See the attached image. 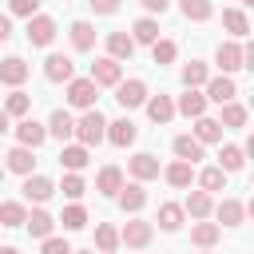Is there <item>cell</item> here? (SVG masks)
Wrapping results in <instances>:
<instances>
[{
	"label": "cell",
	"instance_id": "1",
	"mask_svg": "<svg viewBox=\"0 0 254 254\" xmlns=\"http://www.w3.org/2000/svg\"><path fill=\"white\" fill-rule=\"evenodd\" d=\"M103 131H107V119H103L95 107H87V111L75 119V139H79L83 147H95V143H103Z\"/></svg>",
	"mask_w": 254,
	"mask_h": 254
},
{
	"label": "cell",
	"instance_id": "2",
	"mask_svg": "<svg viewBox=\"0 0 254 254\" xmlns=\"http://www.w3.org/2000/svg\"><path fill=\"white\" fill-rule=\"evenodd\" d=\"M52 40H56V20L52 16H40V12L28 16V44L32 48H48Z\"/></svg>",
	"mask_w": 254,
	"mask_h": 254
},
{
	"label": "cell",
	"instance_id": "3",
	"mask_svg": "<svg viewBox=\"0 0 254 254\" xmlns=\"http://www.w3.org/2000/svg\"><path fill=\"white\" fill-rule=\"evenodd\" d=\"M95 87H115L119 79H123V67H119V60H111V56H103V60H95L91 64V75H87Z\"/></svg>",
	"mask_w": 254,
	"mask_h": 254
},
{
	"label": "cell",
	"instance_id": "4",
	"mask_svg": "<svg viewBox=\"0 0 254 254\" xmlns=\"http://www.w3.org/2000/svg\"><path fill=\"white\" fill-rule=\"evenodd\" d=\"M115 99H119V107H143L147 103V83L143 79H119L115 83Z\"/></svg>",
	"mask_w": 254,
	"mask_h": 254
},
{
	"label": "cell",
	"instance_id": "5",
	"mask_svg": "<svg viewBox=\"0 0 254 254\" xmlns=\"http://www.w3.org/2000/svg\"><path fill=\"white\" fill-rule=\"evenodd\" d=\"M95 91H99V87H95L87 75H83V79H75V75L67 79V103H71V107H79V111L95 107Z\"/></svg>",
	"mask_w": 254,
	"mask_h": 254
},
{
	"label": "cell",
	"instance_id": "6",
	"mask_svg": "<svg viewBox=\"0 0 254 254\" xmlns=\"http://www.w3.org/2000/svg\"><path fill=\"white\" fill-rule=\"evenodd\" d=\"M44 75H48L52 83H67V79L75 75V64H71V56H64V52H52V56L44 60Z\"/></svg>",
	"mask_w": 254,
	"mask_h": 254
},
{
	"label": "cell",
	"instance_id": "7",
	"mask_svg": "<svg viewBox=\"0 0 254 254\" xmlns=\"http://www.w3.org/2000/svg\"><path fill=\"white\" fill-rule=\"evenodd\" d=\"M127 171H131V179H135V183L159 179V159H155L151 151H139V155H131V159H127Z\"/></svg>",
	"mask_w": 254,
	"mask_h": 254
},
{
	"label": "cell",
	"instance_id": "8",
	"mask_svg": "<svg viewBox=\"0 0 254 254\" xmlns=\"http://www.w3.org/2000/svg\"><path fill=\"white\" fill-rule=\"evenodd\" d=\"M151 234H155V226H151L147 218H131V222L119 230V242H127V246H135V250H143V246L151 242Z\"/></svg>",
	"mask_w": 254,
	"mask_h": 254
},
{
	"label": "cell",
	"instance_id": "9",
	"mask_svg": "<svg viewBox=\"0 0 254 254\" xmlns=\"http://www.w3.org/2000/svg\"><path fill=\"white\" fill-rule=\"evenodd\" d=\"M214 64L222 67V75H230V71L246 67V60H242V44H234V40L218 44V52H214Z\"/></svg>",
	"mask_w": 254,
	"mask_h": 254
},
{
	"label": "cell",
	"instance_id": "10",
	"mask_svg": "<svg viewBox=\"0 0 254 254\" xmlns=\"http://www.w3.org/2000/svg\"><path fill=\"white\" fill-rule=\"evenodd\" d=\"M202 87H206V99H210V103H230V99L238 95V83H234L230 75H210Z\"/></svg>",
	"mask_w": 254,
	"mask_h": 254
},
{
	"label": "cell",
	"instance_id": "11",
	"mask_svg": "<svg viewBox=\"0 0 254 254\" xmlns=\"http://www.w3.org/2000/svg\"><path fill=\"white\" fill-rule=\"evenodd\" d=\"M16 139H20V147H32V151H36V147H44V139H48V127L24 115V119L16 123Z\"/></svg>",
	"mask_w": 254,
	"mask_h": 254
},
{
	"label": "cell",
	"instance_id": "12",
	"mask_svg": "<svg viewBox=\"0 0 254 254\" xmlns=\"http://www.w3.org/2000/svg\"><path fill=\"white\" fill-rule=\"evenodd\" d=\"M56 194V183L48 175H24V198L28 202H48Z\"/></svg>",
	"mask_w": 254,
	"mask_h": 254
},
{
	"label": "cell",
	"instance_id": "13",
	"mask_svg": "<svg viewBox=\"0 0 254 254\" xmlns=\"http://www.w3.org/2000/svg\"><path fill=\"white\" fill-rule=\"evenodd\" d=\"M103 139H107V143H115V147H131V143L139 139V127H135L131 119H115V123H107Z\"/></svg>",
	"mask_w": 254,
	"mask_h": 254
},
{
	"label": "cell",
	"instance_id": "14",
	"mask_svg": "<svg viewBox=\"0 0 254 254\" xmlns=\"http://www.w3.org/2000/svg\"><path fill=\"white\" fill-rule=\"evenodd\" d=\"M115 198H119V206H123L127 214H139L143 202H147V190H143V183H127V187L115 190Z\"/></svg>",
	"mask_w": 254,
	"mask_h": 254
},
{
	"label": "cell",
	"instance_id": "15",
	"mask_svg": "<svg viewBox=\"0 0 254 254\" xmlns=\"http://www.w3.org/2000/svg\"><path fill=\"white\" fill-rule=\"evenodd\" d=\"M28 64L20 60V56H8V60H0V83H8V87H20L24 79H28Z\"/></svg>",
	"mask_w": 254,
	"mask_h": 254
},
{
	"label": "cell",
	"instance_id": "16",
	"mask_svg": "<svg viewBox=\"0 0 254 254\" xmlns=\"http://www.w3.org/2000/svg\"><path fill=\"white\" fill-rule=\"evenodd\" d=\"M147 115H151V123H171L175 119V99L171 95H147Z\"/></svg>",
	"mask_w": 254,
	"mask_h": 254
},
{
	"label": "cell",
	"instance_id": "17",
	"mask_svg": "<svg viewBox=\"0 0 254 254\" xmlns=\"http://www.w3.org/2000/svg\"><path fill=\"white\" fill-rule=\"evenodd\" d=\"M48 135H56L60 143H67V139L75 135V119H71V111L56 107V111H52V119H48Z\"/></svg>",
	"mask_w": 254,
	"mask_h": 254
},
{
	"label": "cell",
	"instance_id": "18",
	"mask_svg": "<svg viewBox=\"0 0 254 254\" xmlns=\"http://www.w3.org/2000/svg\"><path fill=\"white\" fill-rule=\"evenodd\" d=\"M222 28H226L234 40H246V36H250V20H246L242 8H222Z\"/></svg>",
	"mask_w": 254,
	"mask_h": 254
},
{
	"label": "cell",
	"instance_id": "19",
	"mask_svg": "<svg viewBox=\"0 0 254 254\" xmlns=\"http://www.w3.org/2000/svg\"><path fill=\"white\" fill-rule=\"evenodd\" d=\"M175 111H183L187 119H198V115H206V95H202V91H194V87H187V95H179Z\"/></svg>",
	"mask_w": 254,
	"mask_h": 254
},
{
	"label": "cell",
	"instance_id": "20",
	"mask_svg": "<svg viewBox=\"0 0 254 254\" xmlns=\"http://www.w3.org/2000/svg\"><path fill=\"white\" fill-rule=\"evenodd\" d=\"M218 234H222V226H218V222H206V218H198V222L190 226V242L202 246V250H210V246L218 242Z\"/></svg>",
	"mask_w": 254,
	"mask_h": 254
},
{
	"label": "cell",
	"instance_id": "21",
	"mask_svg": "<svg viewBox=\"0 0 254 254\" xmlns=\"http://www.w3.org/2000/svg\"><path fill=\"white\" fill-rule=\"evenodd\" d=\"M107 56L119 60V64L131 60V56H135V40H131L127 32H111V36H107Z\"/></svg>",
	"mask_w": 254,
	"mask_h": 254
},
{
	"label": "cell",
	"instance_id": "22",
	"mask_svg": "<svg viewBox=\"0 0 254 254\" xmlns=\"http://www.w3.org/2000/svg\"><path fill=\"white\" fill-rule=\"evenodd\" d=\"M87 163H91V155H87L83 143H71V147L60 151V167H64V171H83Z\"/></svg>",
	"mask_w": 254,
	"mask_h": 254
},
{
	"label": "cell",
	"instance_id": "23",
	"mask_svg": "<svg viewBox=\"0 0 254 254\" xmlns=\"http://www.w3.org/2000/svg\"><path fill=\"white\" fill-rule=\"evenodd\" d=\"M214 214H218V222H222V226H242V218H246V206H242L238 198H222V202L214 206Z\"/></svg>",
	"mask_w": 254,
	"mask_h": 254
},
{
	"label": "cell",
	"instance_id": "24",
	"mask_svg": "<svg viewBox=\"0 0 254 254\" xmlns=\"http://www.w3.org/2000/svg\"><path fill=\"white\" fill-rule=\"evenodd\" d=\"M32 167H36V159H32V147H12V151H8V163H4V171L32 175Z\"/></svg>",
	"mask_w": 254,
	"mask_h": 254
},
{
	"label": "cell",
	"instance_id": "25",
	"mask_svg": "<svg viewBox=\"0 0 254 254\" xmlns=\"http://www.w3.org/2000/svg\"><path fill=\"white\" fill-rule=\"evenodd\" d=\"M163 179H167L171 187H179V190H183V187H190V179H194V163H183V159H175V163L163 171Z\"/></svg>",
	"mask_w": 254,
	"mask_h": 254
},
{
	"label": "cell",
	"instance_id": "26",
	"mask_svg": "<svg viewBox=\"0 0 254 254\" xmlns=\"http://www.w3.org/2000/svg\"><path fill=\"white\" fill-rule=\"evenodd\" d=\"M214 210V202H210V190H190L187 194V206H183V214H190V218H206Z\"/></svg>",
	"mask_w": 254,
	"mask_h": 254
},
{
	"label": "cell",
	"instance_id": "27",
	"mask_svg": "<svg viewBox=\"0 0 254 254\" xmlns=\"http://www.w3.org/2000/svg\"><path fill=\"white\" fill-rule=\"evenodd\" d=\"M71 48H75V52H91V48H95V28H91L87 20H75V24H71Z\"/></svg>",
	"mask_w": 254,
	"mask_h": 254
},
{
	"label": "cell",
	"instance_id": "28",
	"mask_svg": "<svg viewBox=\"0 0 254 254\" xmlns=\"http://www.w3.org/2000/svg\"><path fill=\"white\" fill-rule=\"evenodd\" d=\"M194 139H198V143H222V123L198 115V119H194Z\"/></svg>",
	"mask_w": 254,
	"mask_h": 254
},
{
	"label": "cell",
	"instance_id": "29",
	"mask_svg": "<svg viewBox=\"0 0 254 254\" xmlns=\"http://www.w3.org/2000/svg\"><path fill=\"white\" fill-rule=\"evenodd\" d=\"M175 155H179L183 163H198V159H202V143H198L194 135H175Z\"/></svg>",
	"mask_w": 254,
	"mask_h": 254
},
{
	"label": "cell",
	"instance_id": "30",
	"mask_svg": "<svg viewBox=\"0 0 254 254\" xmlns=\"http://www.w3.org/2000/svg\"><path fill=\"white\" fill-rule=\"evenodd\" d=\"M24 226H28V234H32V238H48V234H52V226H56V218H52L48 210H32V214L24 218Z\"/></svg>",
	"mask_w": 254,
	"mask_h": 254
},
{
	"label": "cell",
	"instance_id": "31",
	"mask_svg": "<svg viewBox=\"0 0 254 254\" xmlns=\"http://www.w3.org/2000/svg\"><path fill=\"white\" fill-rule=\"evenodd\" d=\"M242 163H246V151H242V147H234V143H226V147L218 151V167H222L226 175H234V171H242Z\"/></svg>",
	"mask_w": 254,
	"mask_h": 254
},
{
	"label": "cell",
	"instance_id": "32",
	"mask_svg": "<svg viewBox=\"0 0 254 254\" xmlns=\"http://www.w3.org/2000/svg\"><path fill=\"white\" fill-rule=\"evenodd\" d=\"M119 187H123V171H119V167H103V171L95 175V190H99V194H115Z\"/></svg>",
	"mask_w": 254,
	"mask_h": 254
},
{
	"label": "cell",
	"instance_id": "33",
	"mask_svg": "<svg viewBox=\"0 0 254 254\" xmlns=\"http://www.w3.org/2000/svg\"><path fill=\"white\" fill-rule=\"evenodd\" d=\"M179 226H183V206H179V202H163V206H159V230L175 234Z\"/></svg>",
	"mask_w": 254,
	"mask_h": 254
},
{
	"label": "cell",
	"instance_id": "34",
	"mask_svg": "<svg viewBox=\"0 0 254 254\" xmlns=\"http://www.w3.org/2000/svg\"><path fill=\"white\" fill-rule=\"evenodd\" d=\"M179 8H183V16L194 20V24H202V20L214 16V4H210V0H179Z\"/></svg>",
	"mask_w": 254,
	"mask_h": 254
},
{
	"label": "cell",
	"instance_id": "35",
	"mask_svg": "<svg viewBox=\"0 0 254 254\" xmlns=\"http://www.w3.org/2000/svg\"><path fill=\"white\" fill-rule=\"evenodd\" d=\"M210 79V67L202 64V60H190V64H183V83L187 87H202Z\"/></svg>",
	"mask_w": 254,
	"mask_h": 254
},
{
	"label": "cell",
	"instance_id": "36",
	"mask_svg": "<svg viewBox=\"0 0 254 254\" xmlns=\"http://www.w3.org/2000/svg\"><path fill=\"white\" fill-rule=\"evenodd\" d=\"M28 111H32V95H24V91L16 87V91L4 99V115H8V119H12V115H16V119H24Z\"/></svg>",
	"mask_w": 254,
	"mask_h": 254
},
{
	"label": "cell",
	"instance_id": "37",
	"mask_svg": "<svg viewBox=\"0 0 254 254\" xmlns=\"http://www.w3.org/2000/svg\"><path fill=\"white\" fill-rule=\"evenodd\" d=\"M95 246H99V254H115V246H119V230H115L111 222H99V226H95Z\"/></svg>",
	"mask_w": 254,
	"mask_h": 254
},
{
	"label": "cell",
	"instance_id": "38",
	"mask_svg": "<svg viewBox=\"0 0 254 254\" xmlns=\"http://www.w3.org/2000/svg\"><path fill=\"white\" fill-rule=\"evenodd\" d=\"M131 40H135V44H155V40H159V24H155L151 16L135 20V28H131Z\"/></svg>",
	"mask_w": 254,
	"mask_h": 254
},
{
	"label": "cell",
	"instance_id": "39",
	"mask_svg": "<svg viewBox=\"0 0 254 254\" xmlns=\"http://www.w3.org/2000/svg\"><path fill=\"white\" fill-rule=\"evenodd\" d=\"M28 206L24 202H0V226H24Z\"/></svg>",
	"mask_w": 254,
	"mask_h": 254
},
{
	"label": "cell",
	"instance_id": "40",
	"mask_svg": "<svg viewBox=\"0 0 254 254\" xmlns=\"http://www.w3.org/2000/svg\"><path fill=\"white\" fill-rule=\"evenodd\" d=\"M218 123H222V127H234V131H238V127H246V107H242V103H234V99H230V103H222V119H218Z\"/></svg>",
	"mask_w": 254,
	"mask_h": 254
},
{
	"label": "cell",
	"instance_id": "41",
	"mask_svg": "<svg viewBox=\"0 0 254 254\" xmlns=\"http://www.w3.org/2000/svg\"><path fill=\"white\" fill-rule=\"evenodd\" d=\"M60 222H64V230H83V226H87V210H83L79 202H71V206H64Z\"/></svg>",
	"mask_w": 254,
	"mask_h": 254
},
{
	"label": "cell",
	"instance_id": "42",
	"mask_svg": "<svg viewBox=\"0 0 254 254\" xmlns=\"http://www.w3.org/2000/svg\"><path fill=\"white\" fill-rule=\"evenodd\" d=\"M175 56H179V48H175V40H155L151 44V60L163 67V64H175Z\"/></svg>",
	"mask_w": 254,
	"mask_h": 254
},
{
	"label": "cell",
	"instance_id": "43",
	"mask_svg": "<svg viewBox=\"0 0 254 254\" xmlns=\"http://www.w3.org/2000/svg\"><path fill=\"white\" fill-rule=\"evenodd\" d=\"M198 187H202V190H222V187H226V171H222V167L198 171Z\"/></svg>",
	"mask_w": 254,
	"mask_h": 254
},
{
	"label": "cell",
	"instance_id": "44",
	"mask_svg": "<svg viewBox=\"0 0 254 254\" xmlns=\"http://www.w3.org/2000/svg\"><path fill=\"white\" fill-rule=\"evenodd\" d=\"M60 190H64V194H67L71 202H79V198H83V190H87V183L79 179V171H67V175H64V187H60Z\"/></svg>",
	"mask_w": 254,
	"mask_h": 254
},
{
	"label": "cell",
	"instance_id": "45",
	"mask_svg": "<svg viewBox=\"0 0 254 254\" xmlns=\"http://www.w3.org/2000/svg\"><path fill=\"white\" fill-rule=\"evenodd\" d=\"M40 254H71V246H67V238H44V246H40Z\"/></svg>",
	"mask_w": 254,
	"mask_h": 254
},
{
	"label": "cell",
	"instance_id": "46",
	"mask_svg": "<svg viewBox=\"0 0 254 254\" xmlns=\"http://www.w3.org/2000/svg\"><path fill=\"white\" fill-rule=\"evenodd\" d=\"M12 16H36L40 12V0H8Z\"/></svg>",
	"mask_w": 254,
	"mask_h": 254
},
{
	"label": "cell",
	"instance_id": "47",
	"mask_svg": "<svg viewBox=\"0 0 254 254\" xmlns=\"http://www.w3.org/2000/svg\"><path fill=\"white\" fill-rule=\"evenodd\" d=\"M87 4H91L95 16H111V12H119V0H87Z\"/></svg>",
	"mask_w": 254,
	"mask_h": 254
},
{
	"label": "cell",
	"instance_id": "48",
	"mask_svg": "<svg viewBox=\"0 0 254 254\" xmlns=\"http://www.w3.org/2000/svg\"><path fill=\"white\" fill-rule=\"evenodd\" d=\"M139 4H143L147 12H159V16H163V12L171 8V0H139Z\"/></svg>",
	"mask_w": 254,
	"mask_h": 254
},
{
	"label": "cell",
	"instance_id": "49",
	"mask_svg": "<svg viewBox=\"0 0 254 254\" xmlns=\"http://www.w3.org/2000/svg\"><path fill=\"white\" fill-rule=\"evenodd\" d=\"M8 40H12V20L0 16V44H8Z\"/></svg>",
	"mask_w": 254,
	"mask_h": 254
},
{
	"label": "cell",
	"instance_id": "50",
	"mask_svg": "<svg viewBox=\"0 0 254 254\" xmlns=\"http://www.w3.org/2000/svg\"><path fill=\"white\" fill-rule=\"evenodd\" d=\"M8 131V115H4V107H0V135Z\"/></svg>",
	"mask_w": 254,
	"mask_h": 254
},
{
	"label": "cell",
	"instance_id": "51",
	"mask_svg": "<svg viewBox=\"0 0 254 254\" xmlns=\"http://www.w3.org/2000/svg\"><path fill=\"white\" fill-rule=\"evenodd\" d=\"M0 254H20V250L16 246H0Z\"/></svg>",
	"mask_w": 254,
	"mask_h": 254
},
{
	"label": "cell",
	"instance_id": "52",
	"mask_svg": "<svg viewBox=\"0 0 254 254\" xmlns=\"http://www.w3.org/2000/svg\"><path fill=\"white\" fill-rule=\"evenodd\" d=\"M71 254H91V250H71Z\"/></svg>",
	"mask_w": 254,
	"mask_h": 254
},
{
	"label": "cell",
	"instance_id": "53",
	"mask_svg": "<svg viewBox=\"0 0 254 254\" xmlns=\"http://www.w3.org/2000/svg\"><path fill=\"white\" fill-rule=\"evenodd\" d=\"M0 183H4V167H0Z\"/></svg>",
	"mask_w": 254,
	"mask_h": 254
},
{
	"label": "cell",
	"instance_id": "54",
	"mask_svg": "<svg viewBox=\"0 0 254 254\" xmlns=\"http://www.w3.org/2000/svg\"><path fill=\"white\" fill-rule=\"evenodd\" d=\"M242 4H254V0H242Z\"/></svg>",
	"mask_w": 254,
	"mask_h": 254
}]
</instances>
